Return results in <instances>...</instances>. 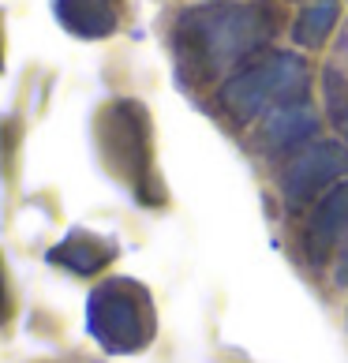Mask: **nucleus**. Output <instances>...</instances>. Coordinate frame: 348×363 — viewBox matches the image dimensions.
<instances>
[{"instance_id": "f257e3e1", "label": "nucleus", "mask_w": 348, "mask_h": 363, "mask_svg": "<svg viewBox=\"0 0 348 363\" xmlns=\"http://www.w3.org/2000/svg\"><path fill=\"white\" fill-rule=\"evenodd\" d=\"M270 38V19L247 4H206L176 23V52L198 75H218Z\"/></svg>"}, {"instance_id": "f03ea898", "label": "nucleus", "mask_w": 348, "mask_h": 363, "mask_svg": "<svg viewBox=\"0 0 348 363\" xmlns=\"http://www.w3.org/2000/svg\"><path fill=\"white\" fill-rule=\"evenodd\" d=\"M86 330L113 356L142 352L157 333V311L150 292L131 277L101 281L86 300Z\"/></svg>"}, {"instance_id": "7ed1b4c3", "label": "nucleus", "mask_w": 348, "mask_h": 363, "mask_svg": "<svg viewBox=\"0 0 348 363\" xmlns=\"http://www.w3.org/2000/svg\"><path fill=\"white\" fill-rule=\"evenodd\" d=\"M307 64L292 52H274L262 64H251V68L236 72L229 83L221 86V105L225 113L240 124L255 120L266 109H285V105L303 101L307 94Z\"/></svg>"}, {"instance_id": "20e7f679", "label": "nucleus", "mask_w": 348, "mask_h": 363, "mask_svg": "<svg viewBox=\"0 0 348 363\" xmlns=\"http://www.w3.org/2000/svg\"><path fill=\"white\" fill-rule=\"evenodd\" d=\"M98 143L105 165L142 199V184L150 180V120L135 101H113L98 120Z\"/></svg>"}, {"instance_id": "39448f33", "label": "nucleus", "mask_w": 348, "mask_h": 363, "mask_svg": "<svg viewBox=\"0 0 348 363\" xmlns=\"http://www.w3.org/2000/svg\"><path fill=\"white\" fill-rule=\"evenodd\" d=\"M348 177V146L341 143H311L288 161L285 177H281V191L292 206H307L322 187L337 184Z\"/></svg>"}, {"instance_id": "423d86ee", "label": "nucleus", "mask_w": 348, "mask_h": 363, "mask_svg": "<svg viewBox=\"0 0 348 363\" xmlns=\"http://www.w3.org/2000/svg\"><path fill=\"white\" fill-rule=\"evenodd\" d=\"M52 16L75 38L98 42L120 30L124 23V0H52Z\"/></svg>"}, {"instance_id": "0eeeda50", "label": "nucleus", "mask_w": 348, "mask_h": 363, "mask_svg": "<svg viewBox=\"0 0 348 363\" xmlns=\"http://www.w3.org/2000/svg\"><path fill=\"white\" fill-rule=\"evenodd\" d=\"M337 244H348V184H337L311 210L303 233V247L311 251V259H326Z\"/></svg>"}, {"instance_id": "6e6552de", "label": "nucleus", "mask_w": 348, "mask_h": 363, "mask_svg": "<svg viewBox=\"0 0 348 363\" xmlns=\"http://www.w3.org/2000/svg\"><path fill=\"white\" fill-rule=\"evenodd\" d=\"M113 259H116V244H113V240L83 233V228L68 233L57 247L49 251V262H57V266H64V270H72V274H83V277L105 270Z\"/></svg>"}, {"instance_id": "1a4fd4ad", "label": "nucleus", "mask_w": 348, "mask_h": 363, "mask_svg": "<svg viewBox=\"0 0 348 363\" xmlns=\"http://www.w3.org/2000/svg\"><path fill=\"white\" fill-rule=\"evenodd\" d=\"M315 128H318L315 113L303 101H296V105H285V109L270 113V120L262 128V139L270 146H277V150H288V146H303L315 135Z\"/></svg>"}, {"instance_id": "9d476101", "label": "nucleus", "mask_w": 348, "mask_h": 363, "mask_svg": "<svg viewBox=\"0 0 348 363\" xmlns=\"http://www.w3.org/2000/svg\"><path fill=\"white\" fill-rule=\"evenodd\" d=\"M337 16H341L337 0H311V4L300 11L296 26H292V42L303 45V49L322 45L326 38H330V30L337 26Z\"/></svg>"}, {"instance_id": "9b49d317", "label": "nucleus", "mask_w": 348, "mask_h": 363, "mask_svg": "<svg viewBox=\"0 0 348 363\" xmlns=\"http://www.w3.org/2000/svg\"><path fill=\"white\" fill-rule=\"evenodd\" d=\"M11 311H16V300H11V281H8V270H4V259H0V333L8 330Z\"/></svg>"}, {"instance_id": "f8f14e48", "label": "nucleus", "mask_w": 348, "mask_h": 363, "mask_svg": "<svg viewBox=\"0 0 348 363\" xmlns=\"http://www.w3.org/2000/svg\"><path fill=\"white\" fill-rule=\"evenodd\" d=\"M333 281H337L341 289H348V247L341 255V262H337V270H333Z\"/></svg>"}, {"instance_id": "ddd939ff", "label": "nucleus", "mask_w": 348, "mask_h": 363, "mask_svg": "<svg viewBox=\"0 0 348 363\" xmlns=\"http://www.w3.org/2000/svg\"><path fill=\"white\" fill-rule=\"evenodd\" d=\"M341 131H344V139H348V113L341 116Z\"/></svg>"}]
</instances>
